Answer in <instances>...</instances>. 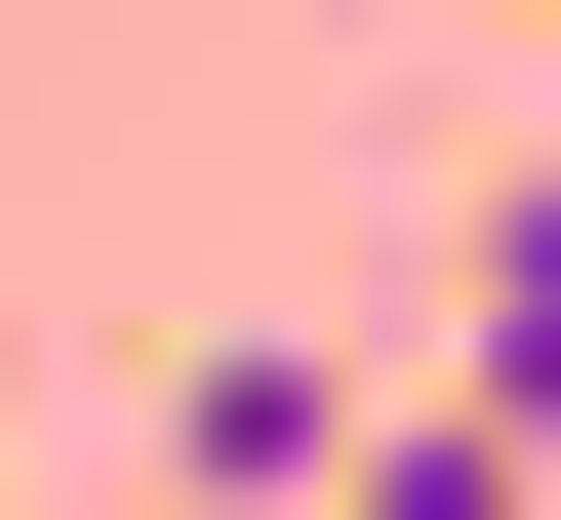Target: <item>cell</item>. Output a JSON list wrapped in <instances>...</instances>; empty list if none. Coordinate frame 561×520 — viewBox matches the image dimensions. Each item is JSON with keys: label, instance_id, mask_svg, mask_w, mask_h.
Listing matches in <instances>:
<instances>
[{"label": "cell", "instance_id": "cell-1", "mask_svg": "<svg viewBox=\"0 0 561 520\" xmlns=\"http://www.w3.org/2000/svg\"><path fill=\"white\" fill-rule=\"evenodd\" d=\"M442 440H481V481L561 520V161L481 200V280H442Z\"/></svg>", "mask_w": 561, "mask_h": 520}, {"label": "cell", "instance_id": "cell-2", "mask_svg": "<svg viewBox=\"0 0 561 520\" xmlns=\"http://www.w3.org/2000/svg\"><path fill=\"white\" fill-rule=\"evenodd\" d=\"M161 481H201V520H321V481H362V360H280V321L161 360Z\"/></svg>", "mask_w": 561, "mask_h": 520}, {"label": "cell", "instance_id": "cell-3", "mask_svg": "<svg viewBox=\"0 0 561 520\" xmlns=\"http://www.w3.org/2000/svg\"><path fill=\"white\" fill-rule=\"evenodd\" d=\"M321 520H522V481H481V440H362V481H321Z\"/></svg>", "mask_w": 561, "mask_h": 520}]
</instances>
